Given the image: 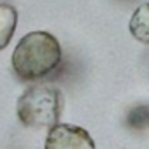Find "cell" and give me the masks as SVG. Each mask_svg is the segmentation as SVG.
<instances>
[{"mask_svg": "<svg viewBox=\"0 0 149 149\" xmlns=\"http://www.w3.org/2000/svg\"><path fill=\"white\" fill-rule=\"evenodd\" d=\"M130 33L144 44H149V4H142L135 9L130 19Z\"/></svg>", "mask_w": 149, "mask_h": 149, "instance_id": "obj_5", "label": "cell"}, {"mask_svg": "<svg viewBox=\"0 0 149 149\" xmlns=\"http://www.w3.org/2000/svg\"><path fill=\"white\" fill-rule=\"evenodd\" d=\"M125 125L135 132H142L149 128V105L139 104V105L130 107L125 116Z\"/></svg>", "mask_w": 149, "mask_h": 149, "instance_id": "obj_6", "label": "cell"}, {"mask_svg": "<svg viewBox=\"0 0 149 149\" xmlns=\"http://www.w3.org/2000/svg\"><path fill=\"white\" fill-rule=\"evenodd\" d=\"M44 149H95V142L81 126L54 125L49 128Z\"/></svg>", "mask_w": 149, "mask_h": 149, "instance_id": "obj_3", "label": "cell"}, {"mask_svg": "<svg viewBox=\"0 0 149 149\" xmlns=\"http://www.w3.org/2000/svg\"><path fill=\"white\" fill-rule=\"evenodd\" d=\"M18 25V13L13 6L0 4V51L13 39Z\"/></svg>", "mask_w": 149, "mask_h": 149, "instance_id": "obj_4", "label": "cell"}, {"mask_svg": "<svg viewBox=\"0 0 149 149\" xmlns=\"http://www.w3.org/2000/svg\"><path fill=\"white\" fill-rule=\"evenodd\" d=\"M16 112L28 128H53L61 114V93L49 84L32 86L19 97Z\"/></svg>", "mask_w": 149, "mask_h": 149, "instance_id": "obj_2", "label": "cell"}, {"mask_svg": "<svg viewBox=\"0 0 149 149\" xmlns=\"http://www.w3.org/2000/svg\"><path fill=\"white\" fill-rule=\"evenodd\" d=\"M61 61V47L47 32H30L16 46L11 63L19 81H39L47 77Z\"/></svg>", "mask_w": 149, "mask_h": 149, "instance_id": "obj_1", "label": "cell"}]
</instances>
